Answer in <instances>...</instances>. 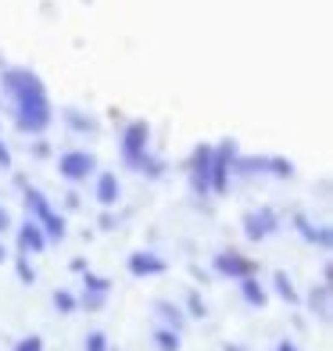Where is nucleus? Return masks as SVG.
Returning a JSON list of instances; mask_svg holds the SVG:
<instances>
[{
	"mask_svg": "<svg viewBox=\"0 0 333 351\" xmlns=\"http://www.w3.org/2000/svg\"><path fill=\"white\" fill-rule=\"evenodd\" d=\"M4 86L14 93L18 101V125L25 133H43L51 125V104L43 97V86L36 75L29 72H8L4 75Z\"/></svg>",
	"mask_w": 333,
	"mask_h": 351,
	"instance_id": "obj_1",
	"label": "nucleus"
},
{
	"mask_svg": "<svg viewBox=\"0 0 333 351\" xmlns=\"http://www.w3.org/2000/svg\"><path fill=\"white\" fill-rule=\"evenodd\" d=\"M25 204L40 215V222L47 226V237H58V241L65 237V219H58V215L51 212V204H47V197L40 194V190H25Z\"/></svg>",
	"mask_w": 333,
	"mask_h": 351,
	"instance_id": "obj_2",
	"label": "nucleus"
},
{
	"mask_svg": "<svg viewBox=\"0 0 333 351\" xmlns=\"http://www.w3.org/2000/svg\"><path fill=\"white\" fill-rule=\"evenodd\" d=\"M144 147H147V125L136 122L125 130V140H122V158L130 165H144Z\"/></svg>",
	"mask_w": 333,
	"mask_h": 351,
	"instance_id": "obj_3",
	"label": "nucleus"
},
{
	"mask_svg": "<svg viewBox=\"0 0 333 351\" xmlns=\"http://www.w3.org/2000/svg\"><path fill=\"white\" fill-rule=\"evenodd\" d=\"M276 226H280V219H276L273 208H258V212L244 215V233L251 237V241H262V237L276 233Z\"/></svg>",
	"mask_w": 333,
	"mask_h": 351,
	"instance_id": "obj_4",
	"label": "nucleus"
},
{
	"mask_svg": "<svg viewBox=\"0 0 333 351\" xmlns=\"http://www.w3.org/2000/svg\"><path fill=\"white\" fill-rule=\"evenodd\" d=\"M215 269L222 276H236V280H244V276H255V262L244 258V254H236V251H222L219 258H215Z\"/></svg>",
	"mask_w": 333,
	"mask_h": 351,
	"instance_id": "obj_5",
	"label": "nucleus"
},
{
	"mask_svg": "<svg viewBox=\"0 0 333 351\" xmlns=\"http://www.w3.org/2000/svg\"><path fill=\"white\" fill-rule=\"evenodd\" d=\"M86 172H93V154L72 151V154L61 158V176H65V180H86Z\"/></svg>",
	"mask_w": 333,
	"mask_h": 351,
	"instance_id": "obj_6",
	"label": "nucleus"
},
{
	"mask_svg": "<svg viewBox=\"0 0 333 351\" xmlns=\"http://www.w3.org/2000/svg\"><path fill=\"white\" fill-rule=\"evenodd\" d=\"M230 158H233V143H226L219 154H212V190L215 194H226V186H230V180H226Z\"/></svg>",
	"mask_w": 333,
	"mask_h": 351,
	"instance_id": "obj_7",
	"label": "nucleus"
},
{
	"mask_svg": "<svg viewBox=\"0 0 333 351\" xmlns=\"http://www.w3.org/2000/svg\"><path fill=\"white\" fill-rule=\"evenodd\" d=\"M212 147H197V154H194V186L201 190H212Z\"/></svg>",
	"mask_w": 333,
	"mask_h": 351,
	"instance_id": "obj_8",
	"label": "nucleus"
},
{
	"mask_svg": "<svg viewBox=\"0 0 333 351\" xmlns=\"http://www.w3.org/2000/svg\"><path fill=\"white\" fill-rule=\"evenodd\" d=\"M130 273H133V276H158V273H165V262L158 258V254L136 251L133 258H130Z\"/></svg>",
	"mask_w": 333,
	"mask_h": 351,
	"instance_id": "obj_9",
	"label": "nucleus"
},
{
	"mask_svg": "<svg viewBox=\"0 0 333 351\" xmlns=\"http://www.w3.org/2000/svg\"><path fill=\"white\" fill-rule=\"evenodd\" d=\"M108 280H101V276H90L86 273V294H83V305L90 308V312H97L101 305H104V298H108Z\"/></svg>",
	"mask_w": 333,
	"mask_h": 351,
	"instance_id": "obj_10",
	"label": "nucleus"
},
{
	"mask_svg": "<svg viewBox=\"0 0 333 351\" xmlns=\"http://www.w3.org/2000/svg\"><path fill=\"white\" fill-rule=\"evenodd\" d=\"M308 305H312V312H315V319H319V323H330V315H333V305H330V283L315 287L312 298H308Z\"/></svg>",
	"mask_w": 333,
	"mask_h": 351,
	"instance_id": "obj_11",
	"label": "nucleus"
},
{
	"mask_svg": "<svg viewBox=\"0 0 333 351\" xmlns=\"http://www.w3.org/2000/svg\"><path fill=\"white\" fill-rule=\"evenodd\" d=\"M18 244H22V251H43V230L36 226V222H25V226H22V233H18Z\"/></svg>",
	"mask_w": 333,
	"mask_h": 351,
	"instance_id": "obj_12",
	"label": "nucleus"
},
{
	"mask_svg": "<svg viewBox=\"0 0 333 351\" xmlns=\"http://www.w3.org/2000/svg\"><path fill=\"white\" fill-rule=\"evenodd\" d=\"M115 197H119V180L115 176H101L97 180V201L101 204H115Z\"/></svg>",
	"mask_w": 333,
	"mask_h": 351,
	"instance_id": "obj_13",
	"label": "nucleus"
},
{
	"mask_svg": "<svg viewBox=\"0 0 333 351\" xmlns=\"http://www.w3.org/2000/svg\"><path fill=\"white\" fill-rule=\"evenodd\" d=\"M244 301H251V305H265V291H262V283L255 276H244Z\"/></svg>",
	"mask_w": 333,
	"mask_h": 351,
	"instance_id": "obj_14",
	"label": "nucleus"
},
{
	"mask_svg": "<svg viewBox=\"0 0 333 351\" xmlns=\"http://www.w3.org/2000/svg\"><path fill=\"white\" fill-rule=\"evenodd\" d=\"M276 291H280V298H283V301H291V305H297L294 283H291V276H287V273H276Z\"/></svg>",
	"mask_w": 333,
	"mask_h": 351,
	"instance_id": "obj_15",
	"label": "nucleus"
},
{
	"mask_svg": "<svg viewBox=\"0 0 333 351\" xmlns=\"http://www.w3.org/2000/svg\"><path fill=\"white\" fill-rule=\"evenodd\" d=\"M154 344H158V351H180V337H176V333H169V330H158Z\"/></svg>",
	"mask_w": 333,
	"mask_h": 351,
	"instance_id": "obj_16",
	"label": "nucleus"
},
{
	"mask_svg": "<svg viewBox=\"0 0 333 351\" xmlns=\"http://www.w3.org/2000/svg\"><path fill=\"white\" fill-rule=\"evenodd\" d=\"M297 226L305 230V237H308V241H315V244H323V247H330V230H312V226H308L305 219H297Z\"/></svg>",
	"mask_w": 333,
	"mask_h": 351,
	"instance_id": "obj_17",
	"label": "nucleus"
},
{
	"mask_svg": "<svg viewBox=\"0 0 333 351\" xmlns=\"http://www.w3.org/2000/svg\"><path fill=\"white\" fill-rule=\"evenodd\" d=\"M86 351H108V337H104V333H90V337H86Z\"/></svg>",
	"mask_w": 333,
	"mask_h": 351,
	"instance_id": "obj_18",
	"label": "nucleus"
},
{
	"mask_svg": "<svg viewBox=\"0 0 333 351\" xmlns=\"http://www.w3.org/2000/svg\"><path fill=\"white\" fill-rule=\"evenodd\" d=\"M54 305H58L61 312H72V308H75V298L65 294V291H58V294H54Z\"/></svg>",
	"mask_w": 333,
	"mask_h": 351,
	"instance_id": "obj_19",
	"label": "nucleus"
},
{
	"mask_svg": "<svg viewBox=\"0 0 333 351\" xmlns=\"http://www.w3.org/2000/svg\"><path fill=\"white\" fill-rule=\"evenodd\" d=\"M14 351H43V341L40 337H22L18 344H14Z\"/></svg>",
	"mask_w": 333,
	"mask_h": 351,
	"instance_id": "obj_20",
	"label": "nucleus"
},
{
	"mask_svg": "<svg viewBox=\"0 0 333 351\" xmlns=\"http://www.w3.org/2000/svg\"><path fill=\"white\" fill-rule=\"evenodd\" d=\"M154 308H158V312H162V315L169 319V323H172V326H180V323H183V319H180V312H176V308H169V305H165V301H158V305H154Z\"/></svg>",
	"mask_w": 333,
	"mask_h": 351,
	"instance_id": "obj_21",
	"label": "nucleus"
},
{
	"mask_svg": "<svg viewBox=\"0 0 333 351\" xmlns=\"http://www.w3.org/2000/svg\"><path fill=\"white\" fill-rule=\"evenodd\" d=\"M190 312H194V315H204V301H201V298H190Z\"/></svg>",
	"mask_w": 333,
	"mask_h": 351,
	"instance_id": "obj_22",
	"label": "nucleus"
},
{
	"mask_svg": "<svg viewBox=\"0 0 333 351\" xmlns=\"http://www.w3.org/2000/svg\"><path fill=\"white\" fill-rule=\"evenodd\" d=\"M8 222H11V219H8V212L0 208V230H8Z\"/></svg>",
	"mask_w": 333,
	"mask_h": 351,
	"instance_id": "obj_23",
	"label": "nucleus"
},
{
	"mask_svg": "<svg viewBox=\"0 0 333 351\" xmlns=\"http://www.w3.org/2000/svg\"><path fill=\"white\" fill-rule=\"evenodd\" d=\"M276 351H297V348H294V344H291V341H283V344H280V348H276Z\"/></svg>",
	"mask_w": 333,
	"mask_h": 351,
	"instance_id": "obj_24",
	"label": "nucleus"
},
{
	"mask_svg": "<svg viewBox=\"0 0 333 351\" xmlns=\"http://www.w3.org/2000/svg\"><path fill=\"white\" fill-rule=\"evenodd\" d=\"M0 165H8V151L4 147H0Z\"/></svg>",
	"mask_w": 333,
	"mask_h": 351,
	"instance_id": "obj_25",
	"label": "nucleus"
},
{
	"mask_svg": "<svg viewBox=\"0 0 333 351\" xmlns=\"http://www.w3.org/2000/svg\"><path fill=\"white\" fill-rule=\"evenodd\" d=\"M0 262H4V247H0Z\"/></svg>",
	"mask_w": 333,
	"mask_h": 351,
	"instance_id": "obj_26",
	"label": "nucleus"
}]
</instances>
